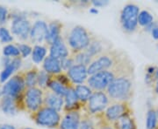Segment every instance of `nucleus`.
Listing matches in <instances>:
<instances>
[{"label":"nucleus","instance_id":"nucleus-1","mask_svg":"<svg viewBox=\"0 0 158 129\" xmlns=\"http://www.w3.org/2000/svg\"><path fill=\"white\" fill-rule=\"evenodd\" d=\"M133 93V81L127 75L118 76L108 85L106 93L109 98L118 102H126Z\"/></svg>","mask_w":158,"mask_h":129},{"label":"nucleus","instance_id":"nucleus-2","mask_svg":"<svg viewBox=\"0 0 158 129\" xmlns=\"http://www.w3.org/2000/svg\"><path fill=\"white\" fill-rule=\"evenodd\" d=\"M90 37L87 30L81 26H75L69 34L68 43L70 49L73 51L74 53L84 51L87 49L90 45Z\"/></svg>","mask_w":158,"mask_h":129},{"label":"nucleus","instance_id":"nucleus-3","mask_svg":"<svg viewBox=\"0 0 158 129\" xmlns=\"http://www.w3.org/2000/svg\"><path fill=\"white\" fill-rule=\"evenodd\" d=\"M140 14L139 6L135 4H127L120 13L121 27L126 32H134L138 26V17Z\"/></svg>","mask_w":158,"mask_h":129},{"label":"nucleus","instance_id":"nucleus-4","mask_svg":"<svg viewBox=\"0 0 158 129\" xmlns=\"http://www.w3.org/2000/svg\"><path fill=\"white\" fill-rule=\"evenodd\" d=\"M35 122L45 127L54 128L60 126L61 115L59 112L52 109L50 107H43L35 114Z\"/></svg>","mask_w":158,"mask_h":129},{"label":"nucleus","instance_id":"nucleus-5","mask_svg":"<svg viewBox=\"0 0 158 129\" xmlns=\"http://www.w3.org/2000/svg\"><path fill=\"white\" fill-rule=\"evenodd\" d=\"M113 68L112 70L103 71L99 73L90 75L87 79L88 86L94 91H102L107 89L108 85L113 82L114 79L118 76H116L113 72Z\"/></svg>","mask_w":158,"mask_h":129},{"label":"nucleus","instance_id":"nucleus-6","mask_svg":"<svg viewBox=\"0 0 158 129\" xmlns=\"http://www.w3.org/2000/svg\"><path fill=\"white\" fill-rule=\"evenodd\" d=\"M13 21L11 23V32L19 39L26 40L30 37V32L32 25L27 19L26 15L21 12L13 13Z\"/></svg>","mask_w":158,"mask_h":129},{"label":"nucleus","instance_id":"nucleus-7","mask_svg":"<svg viewBox=\"0 0 158 129\" xmlns=\"http://www.w3.org/2000/svg\"><path fill=\"white\" fill-rule=\"evenodd\" d=\"M115 58L116 56L113 53L106 52L94 59V60L88 66V74L90 76L99 72L113 69L117 65L115 64Z\"/></svg>","mask_w":158,"mask_h":129},{"label":"nucleus","instance_id":"nucleus-8","mask_svg":"<svg viewBox=\"0 0 158 129\" xmlns=\"http://www.w3.org/2000/svg\"><path fill=\"white\" fill-rule=\"evenodd\" d=\"M25 106L30 112H38L44 103V95L42 90L39 87H31L25 93Z\"/></svg>","mask_w":158,"mask_h":129},{"label":"nucleus","instance_id":"nucleus-9","mask_svg":"<svg viewBox=\"0 0 158 129\" xmlns=\"http://www.w3.org/2000/svg\"><path fill=\"white\" fill-rule=\"evenodd\" d=\"M108 103L109 97L107 93L102 91H95L87 102L88 112L91 114H97L98 112H103L108 107Z\"/></svg>","mask_w":158,"mask_h":129},{"label":"nucleus","instance_id":"nucleus-10","mask_svg":"<svg viewBox=\"0 0 158 129\" xmlns=\"http://www.w3.org/2000/svg\"><path fill=\"white\" fill-rule=\"evenodd\" d=\"M26 86L25 79L19 75L13 76L4 85L1 90L3 96L11 97L13 100L18 98Z\"/></svg>","mask_w":158,"mask_h":129},{"label":"nucleus","instance_id":"nucleus-11","mask_svg":"<svg viewBox=\"0 0 158 129\" xmlns=\"http://www.w3.org/2000/svg\"><path fill=\"white\" fill-rule=\"evenodd\" d=\"M130 113L127 102H117L109 106L105 111V119L110 123H114L118 119Z\"/></svg>","mask_w":158,"mask_h":129},{"label":"nucleus","instance_id":"nucleus-12","mask_svg":"<svg viewBox=\"0 0 158 129\" xmlns=\"http://www.w3.org/2000/svg\"><path fill=\"white\" fill-rule=\"evenodd\" d=\"M72 84L82 85L88 79V67L83 65H75L69 70L67 73Z\"/></svg>","mask_w":158,"mask_h":129},{"label":"nucleus","instance_id":"nucleus-13","mask_svg":"<svg viewBox=\"0 0 158 129\" xmlns=\"http://www.w3.org/2000/svg\"><path fill=\"white\" fill-rule=\"evenodd\" d=\"M48 32V25L42 20H38L32 25L30 39L34 43H42L46 41Z\"/></svg>","mask_w":158,"mask_h":129},{"label":"nucleus","instance_id":"nucleus-14","mask_svg":"<svg viewBox=\"0 0 158 129\" xmlns=\"http://www.w3.org/2000/svg\"><path fill=\"white\" fill-rule=\"evenodd\" d=\"M81 120L78 111L68 112L61 120L60 129H79Z\"/></svg>","mask_w":158,"mask_h":129},{"label":"nucleus","instance_id":"nucleus-15","mask_svg":"<svg viewBox=\"0 0 158 129\" xmlns=\"http://www.w3.org/2000/svg\"><path fill=\"white\" fill-rule=\"evenodd\" d=\"M69 52L68 47L65 45L62 37L59 38L54 44L50 45L49 56L54 59L62 60V59H64L69 57Z\"/></svg>","mask_w":158,"mask_h":129},{"label":"nucleus","instance_id":"nucleus-16","mask_svg":"<svg viewBox=\"0 0 158 129\" xmlns=\"http://www.w3.org/2000/svg\"><path fill=\"white\" fill-rule=\"evenodd\" d=\"M44 104L46 107H50L57 112H60L62 107H64V98L57 95L51 91L44 95Z\"/></svg>","mask_w":158,"mask_h":129},{"label":"nucleus","instance_id":"nucleus-17","mask_svg":"<svg viewBox=\"0 0 158 129\" xmlns=\"http://www.w3.org/2000/svg\"><path fill=\"white\" fill-rule=\"evenodd\" d=\"M21 59L19 58H14L11 59V62L3 69V71L0 73V81L2 83L8 81L11 76L17 71L19 68L21 66Z\"/></svg>","mask_w":158,"mask_h":129},{"label":"nucleus","instance_id":"nucleus-18","mask_svg":"<svg viewBox=\"0 0 158 129\" xmlns=\"http://www.w3.org/2000/svg\"><path fill=\"white\" fill-rule=\"evenodd\" d=\"M43 70L48 74H55L58 75L62 73V69L61 66V60L54 59L52 57L48 56L43 61Z\"/></svg>","mask_w":158,"mask_h":129},{"label":"nucleus","instance_id":"nucleus-19","mask_svg":"<svg viewBox=\"0 0 158 129\" xmlns=\"http://www.w3.org/2000/svg\"><path fill=\"white\" fill-rule=\"evenodd\" d=\"M79 102L77 97L76 95L75 90L72 87L69 88L67 94L64 97V109L66 111H77L79 107Z\"/></svg>","mask_w":158,"mask_h":129},{"label":"nucleus","instance_id":"nucleus-20","mask_svg":"<svg viewBox=\"0 0 158 129\" xmlns=\"http://www.w3.org/2000/svg\"><path fill=\"white\" fill-rule=\"evenodd\" d=\"M62 25L58 21H53L48 25V36L46 39V42H48L49 45L54 44L59 38H61V30Z\"/></svg>","mask_w":158,"mask_h":129},{"label":"nucleus","instance_id":"nucleus-21","mask_svg":"<svg viewBox=\"0 0 158 129\" xmlns=\"http://www.w3.org/2000/svg\"><path fill=\"white\" fill-rule=\"evenodd\" d=\"M113 124L115 129H136V123L135 119L131 116V113L118 119Z\"/></svg>","mask_w":158,"mask_h":129},{"label":"nucleus","instance_id":"nucleus-22","mask_svg":"<svg viewBox=\"0 0 158 129\" xmlns=\"http://www.w3.org/2000/svg\"><path fill=\"white\" fill-rule=\"evenodd\" d=\"M74 90L78 101L83 103H87L90 100V96L93 93L92 89L86 85H77Z\"/></svg>","mask_w":158,"mask_h":129},{"label":"nucleus","instance_id":"nucleus-23","mask_svg":"<svg viewBox=\"0 0 158 129\" xmlns=\"http://www.w3.org/2000/svg\"><path fill=\"white\" fill-rule=\"evenodd\" d=\"M0 108L5 113L9 115H14L17 112V107L14 104L13 99L8 96H3L0 102Z\"/></svg>","mask_w":158,"mask_h":129},{"label":"nucleus","instance_id":"nucleus-24","mask_svg":"<svg viewBox=\"0 0 158 129\" xmlns=\"http://www.w3.org/2000/svg\"><path fill=\"white\" fill-rule=\"evenodd\" d=\"M104 47H103V44L101 41L99 40H91L89 46L87 47V49L85 51L90 55L92 59H96V56L98 57L101 55L103 52Z\"/></svg>","mask_w":158,"mask_h":129},{"label":"nucleus","instance_id":"nucleus-25","mask_svg":"<svg viewBox=\"0 0 158 129\" xmlns=\"http://www.w3.org/2000/svg\"><path fill=\"white\" fill-rule=\"evenodd\" d=\"M48 87L53 93H55L56 94L61 96L62 98L65 97V95L67 94L69 90V87L63 85L62 83H60V82H59L58 80H56V79H51Z\"/></svg>","mask_w":158,"mask_h":129},{"label":"nucleus","instance_id":"nucleus-26","mask_svg":"<svg viewBox=\"0 0 158 129\" xmlns=\"http://www.w3.org/2000/svg\"><path fill=\"white\" fill-rule=\"evenodd\" d=\"M47 55V49L46 47L42 46V45H37L33 48V51H32V59L34 63L36 64H40L41 62L45 60Z\"/></svg>","mask_w":158,"mask_h":129},{"label":"nucleus","instance_id":"nucleus-27","mask_svg":"<svg viewBox=\"0 0 158 129\" xmlns=\"http://www.w3.org/2000/svg\"><path fill=\"white\" fill-rule=\"evenodd\" d=\"M146 128L158 129V119L156 110L150 108L148 110L146 117Z\"/></svg>","mask_w":158,"mask_h":129},{"label":"nucleus","instance_id":"nucleus-28","mask_svg":"<svg viewBox=\"0 0 158 129\" xmlns=\"http://www.w3.org/2000/svg\"><path fill=\"white\" fill-rule=\"evenodd\" d=\"M74 60H75V63L77 65H83V66H89L90 65V63L93 61L92 58L85 51H80V52H77V53H74L73 57Z\"/></svg>","mask_w":158,"mask_h":129},{"label":"nucleus","instance_id":"nucleus-29","mask_svg":"<svg viewBox=\"0 0 158 129\" xmlns=\"http://www.w3.org/2000/svg\"><path fill=\"white\" fill-rule=\"evenodd\" d=\"M153 22H154V17L150 12H148V11H140L139 17H138V25L146 28Z\"/></svg>","mask_w":158,"mask_h":129},{"label":"nucleus","instance_id":"nucleus-30","mask_svg":"<svg viewBox=\"0 0 158 129\" xmlns=\"http://www.w3.org/2000/svg\"><path fill=\"white\" fill-rule=\"evenodd\" d=\"M24 79H25L26 86H27L28 88L35 87V85L38 83V73L35 70L28 71L26 73Z\"/></svg>","mask_w":158,"mask_h":129},{"label":"nucleus","instance_id":"nucleus-31","mask_svg":"<svg viewBox=\"0 0 158 129\" xmlns=\"http://www.w3.org/2000/svg\"><path fill=\"white\" fill-rule=\"evenodd\" d=\"M20 54L18 46L13 45H7L3 48V55L5 57H9V58H19Z\"/></svg>","mask_w":158,"mask_h":129},{"label":"nucleus","instance_id":"nucleus-32","mask_svg":"<svg viewBox=\"0 0 158 129\" xmlns=\"http://www.w3.org/2000/svg\"><path fill=\"white\" fill-rule=\"evenodd\" d=\"M50 76L49 74L45 72L44 70L40 71L38 73V85L40 88H45L48 86V84L50 82Z\"/></svg>","mask_w":158,"mask_h":129},{"label":"nucleus","instance_id":"nucleus-33","mask_svg":"<svg viewBox=\"0 0 158 129\" xmlns=\"http://www.w3.org/2000/svg\"><path fill=\"white\" fill-rule=\"evenodd\" d=\"M13 40L10 32L5 27H0V41L2 43H10Z\"/></svg>","mask_w":158,"mask_h":129},{"label":"nucleus","instance_id":"nucleus-34","mask_svg":"<svg viewBox=\"0 0 158 129\" xmlns=\"http://www.w3.org/2000/svg\"><path fill=\"white\" fill-rule=\"evenodd\" d=\"M75 65H76V63H75L73 57H68V58L61 60V66H62V71H67L68 72L69 70Z\"/></svg>","mask_w":158,"mask_h":129},{"label":"nucleus","instance_id":"nucleus-35","mask_svg":"<svg viewBox=\"0 0 158 129\" xmlns=\"http://www.w3.org/2000/svg\"><path fill=\"white\" fill-rule=\"evenodd\" d=\"M19 52H20V55L23 58H27L28 57L30 54H32V51H33V48L31 46H29L27 44H20L18 46Z\"/></svg>","mask_w":158,"mask_h":129},{"label":"nucleus","instance_id":"nucleus-36","mask_svg":"<svg viewBox=\"0 0 158 129\" xmlns=\"http://www.w3.org/2000/svg\"><path fill=\"white\" fill-rule=\"evenodd\" d=\"M79 129H95V127L90 119L85 118L81 120Z\"/></svg>","mask_w":158,"mask_h":129},{"label":"nucleus","instance_id":"nucleus-37","mask_svg":"<svg viewBox=\"0 0 158 129\" xmlns=\"http://www.w3.org/2000/svg\"><path fill=\"white\" fill-rule=\"evenodd\" d=\"M56 80H58L60 83H62L63 85H65V86H67L69 88H70V86H69V84H71V81L69 80V79L68 75L66 74H62V73H60V74H58L56 75Z\"/></svg>","mask_w":158,"mask_h":129},{"label":"nucleus","instance_id":"nucleus-38","mask_svg":"<svg viewBox=\"0 0 158 129\" xmlns=\"http://www.w3.org/2000/svg\"><path fill=\"white\" fill-rule=\"evenodd\" d=\"M8 11L5 6H0V25H3L7 20Z\"/></svg>","mask_w":158,"mask_h":129},{"label":"nucleus","instance_id":"nucleus-39","mask_svg":"<svg viewBox=\"0 0 158 129\" xmlns=\"http://www.w3.org/2000/svg\"><path fill=\"white\" fill-rule=\"evenodd\" d=\"M91 4L93 5L94 7H96V8H98V7H104V6H107L108 4H109V1L107 0H105V1H103V0H93L92 2H91Z\"/></svg>","mask_w":158,"mask_h":129},{"label":"nucleus","instance_id":"nucleus-40","mask_svg":"<svg viewBox=\"0 0 158 129\" xmlns=\"http://www.w3.org/2000/svg\"><path fill=\"white\" fill-rule=\"evenodd\" d=\"M11 62V58H9V57H3L2 58V59H1V64H2V66H4V68L6 67Z\"/></svg>","mask_w":158,"mask_h":129},{"label":"nucleus","instance_id":"nucleus-41","mask_svg":"<svg viewBox=\"0 0 158 129\" xmlns=\"http://www.w3.org/2000/svg\"><path fill=\"white\" fill-rule=\"evenodd\" d=\"M151 34H152V37L155 39V40H158V26L156 28H155L151 32Z\"/></svg>","mask_w":158,"mask_h":129},{"label":"nucleus","instance_id":"nucleus-42","mask_svg":"<svg viewBox=\"0 0 158 129\" xmlns=\"http://www.w3.org/2000/svg\"><path fill=\"white\" fill-rule=\"evenodd\" d=\"M0 129H15V127L9 124H5V125H0Z\"/></svg>","mask_w":158,"mask_h":129},{"label":"nucleus","instance_id":"nucleus-43","mask_svg":"<svg viewBox=\"0 0 158 129\" xmlns=\"http://www.w3.org/2000/svg\"><path fill=\"white\" fill-rule=\"evenodd\" d=\"M154 90H155V93L158 94V79H156L155 81V86H154Z\"/></svg>","mask_w":158,"mask_h":129},{"label":"nucleus","instance_id":"nucleus-44","mask_svg":"<svg viewBox=\"0 0 158 129\" xmlns=\"http://www.w3.org/2000/svg\"><path fill=\"white\" fill-rule=\"evenodd\" d=\"M90 12L91 14H98V10L97 9L96 7H93V8H91L90 10Z\"/></svg>","mask_w":158,"mask_h":129},{"label":"nucleus","instance_id":"nucleus-45","mask_svg":"<svg viewBox=\"0 0 158 129\" xmlns=\"http://www.w3.org/2000/svg\"><path fill=\"white\" fill-rule=\"evenodd\" d=\"M100 129H115L113 127H111L109 125H105V126H102Z\"/></svg>","mask_w":158,"mask_h":129},{"label":"nucleus","instance_id":"nucleus-46","mask_svg":"<svg viewBox=\"0 0 158 129\" xmlns=\"http://www.w3.org/2000/svg\"><path fill=\"white\" fill-rule=\"evenodd\" d=\"M156 112H157V119H158V110H156Z\"/></svg>","mask_w":158,"mask_h":129},{"label":"nucleus","instance_id":"nucleus-47","mask_svg":"<svg viewBox=\"0 0 158 129\" xmlns=\"http://www.w3.org/2000/svg\"><path fill=\"white\" fill-rule=\"evenodd\" d=\"M23 129H31V128H23Z\"/></svg>","mask_w":158,"mask_h":129},{"label":"nucleus","instance_id":"nucleus-48","mask_svg":"<svg viewBox=\"0 0 158 129\" xmlns=\"http://www.w3.org/2000/svg\"><path fill=\"white\" fill-rule=\"evenodd\" d=\"M157 49H158V45H157Z\"/></svg>","mask_w":158,"mask_h":129}]
</instances>
